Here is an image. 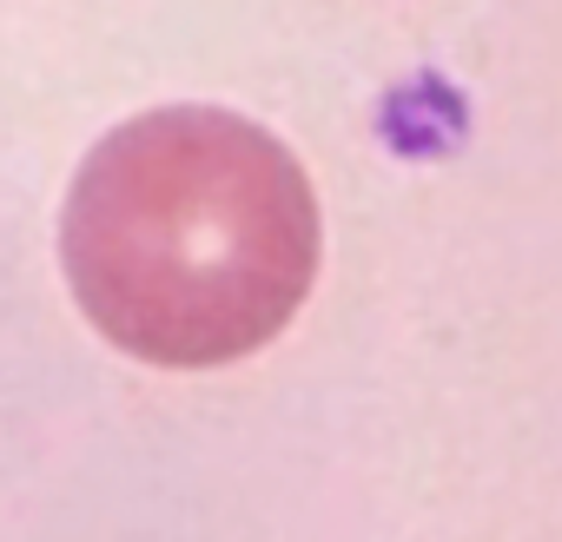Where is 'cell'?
<instances>
[{
	"label": "cell",
	"mask_w": 562,
	"mask_h": 542,
	"mask_svg": "<svg viewBox=\"0 0 562 542\" xmlns=\"http://www.w3.org/2000/svg\"><path fill=\"white\" fill-rule=\"evenodd\" d=\"M325 218L305 166L225 106L113 126L74 172L60 264L87 325L159 371L265 351L318 285Z\"/></svg>",
	"instance_id": "cell-1"
}]
</instances>
